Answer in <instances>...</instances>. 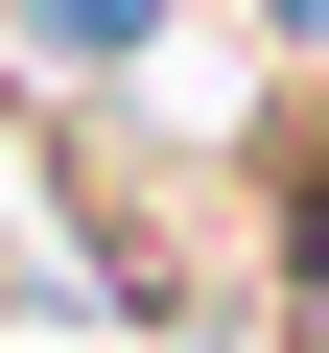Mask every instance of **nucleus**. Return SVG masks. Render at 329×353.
Masks as SVG:
<instances>
[{"mask_svg": "<svg viewBox=\"0 0 329 353\" xmlns=\"http://www.w3.org/2000/svg\"><path fill=\"white\" fill-rule=\"evenodd\" d=\"M306 353H329V165H306Z\"/></svg>", "mask_w": 329, "mask_h": 353, "instance_id": "nucleus-1", "label": "nucleus"}]
</instances>
